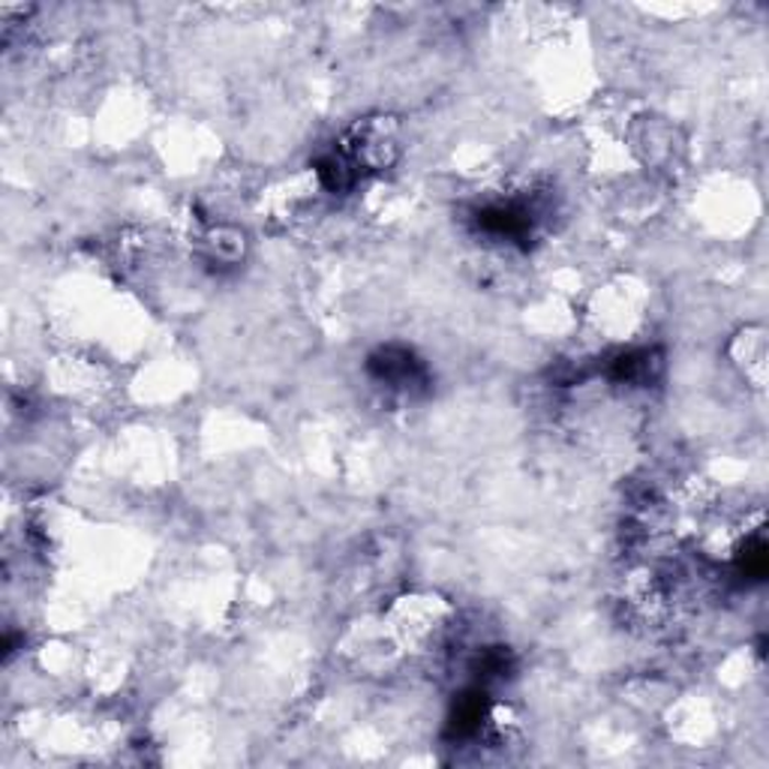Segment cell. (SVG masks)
Listing matches in <instances>:
<instances>
[{"label":"cell","instance_id":"6da1fadb","mask_svg":"<svg viewBox=\"0 0 769 769\" xmlns=\"http://www.w3.org/2000/svg\"><path fill=\"white\" fill-rule=\"evenodd\" d=\"M370 367H374L376 379L388 382L391 388H412V384L424 379L421 364L406 349H384L382 355H376Z\"/></svg>","mask_w":769,"mask_h":769}]
</instances>
